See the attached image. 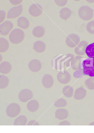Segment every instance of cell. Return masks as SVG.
Returning <instances> with one entry per match:
<instances>
[{"label":"cell","mask_w":94,"mask_h":133,"mask_svg":"<svg viewBox=\"0 0 94 133\" xmlns=\"http://www.w3.org/2000/svg\"><path fill=\"white\" fill-rule=\"evenodd\" d=\"M25 36V33L24 31L20 29H15L9 34V39L11 43L17 45L24 41Z\"/></svg>","instance_id":"1"},{"label":"cell","mask_w":94,"mask_h":133,"mask_svg":"<svg viewBox=\"0 0 94 133\" xmlns=\"http://www.w3.org/2000/svg\"><path fill=\"white\" fill-rule=\"evenodd\" d=\"M82 69H83L84 75L94 77V58H89L84 60L81 66Z\"/></svg>","instance_id":"2"},{"label":"cell","mask_w":94,"mask_h":133,"mask_svg":"<svg viewBox=\"0 0 94 133\" xmlns=\"http://www.w3.org/2000/svg\"><path fill=\"white\" fill-rule=\"evenodd\" d=\"M78 15L82 19L88 21L91 20L94 16V10L87 5L81 6L78 10Z\"/></svg>","instance_id":"3"},{"label":"cell","mask_w":94,"mask_h":133,"mask_svg":"<svg viewBox=\"0 0 94 133\" xmlns=\"http://www.w3.org/2000/svg\"><path fill=\"white\" fill-rule=\"evenodd\" d=\"M21 111L19 105L15 103H12L8 105L6 110V112L9 117L13 118L18 116Z\"/></svg>","instance_id":"4"},{"label":"cell","mask_w":94,"mask_h":133,"mask_svg":"<svg viewBox=\"0 0 94 133\" xmlns=\"http://www.w3.org/2000/svg\"><path fill=\"white\" fill-rule=\"evenodd\" d=\"M66 44L70 48H74L79 44L80 42V37L77 34H70L66 39Z\"/></svg>","instance_id":"5"},{"label":"cell","mask_w":94,"mask_h":133,"mask_svg":"<svg viewBox=\"0 0 94 133\" xmlns=\"http://www.w3.org/2000/svg\"><path fill=\"white\" fill-rule=\"evenodd\" d=\"M23 7L21 5L13 7L9 10L7 14V18L9 19H15L18 17L21 14Z\"/></svg>","instance_id":"6"},{"label":"cell","mask_w":94,"mask_h":133,"mask_svg":"<svg viewBox=\"0 0 94 133\" xmlns=\"http://www.w3.org/2000/svg\"><path fill=\"white\" fill-rule=\"evenodd\" d=\"M33 97V94L31 90L24 89L21 90L18 94V98L20 101L26 103Z\"/></svg>","instance_id":"7"},{"label":"cell","mask_w":94,"mask_h":133,"mask_svg":"<svg viewBox=\"0 0 94 133\" xmlns=\"http://www.w3.org/2000/svg\"><path fill=\"white\" fill-rule=\"evenodd\" d=\"M13 27V23L10 21H6L0 25V33L2 35H7Z\"/></svg>","instance_id":"8"},{"label":"cell","mask_w":94,"mask_h":133,"mask_svg":"<svg viewBox=\"0 0 94 133\" xmlns=\"http://www.w3.org/2000/svg\"><path fill=\"white\" fill-rule=\"evenodd\" d=\"M29 14L34 17L39 16L43 13V8L39 4H33L29 8Z\"/></svg>","instance_id":"9"},{"label":"cell","mask_w":94,"mask_h":133,"mask_svg":"<svg viewBox=\"0 0 94 133\" xmlns=\"http://www.w3.org/2000/svg\"><path fill=\"white\" fill-rule=\"evenodd\" d=\"M57 79L58 81L62 84H66L70 81L71 75L67 71H62L57 74Z\"/></svg>","instance_id":"10"},{"label":"cell","mask_w":94,"mask_h":133,"mask_svg":"<svg viewBox=\"0 0 94 133\" xmlns=\"http://www.w3.org/2000/svg\"><path fill=\"white\" fill-rule=\"evenodd\" d=\"M54 83V80L52 76L50 74H45L42 78V85L46 88L50 89L52 88Z\"/></svg>","instance_id":"11"},{"label":"cell","mask_w":94,"mask_h":133,"mask_svg":"<svg viewBox=\"0 0 94 133\" xmlns=\"http://www.w3.org/2000/svg\"><path fill=\"white\" fill-rule=\"evenodd\" d=\"M41 63L39 60L34 59L28 63L29 69L33 72H39L41 69Z\"/></svg>","instance_id":"12"},{"label":"cell","mask_w":94,"mask_h":133,"mask_svg":"<svg viewBox=\"0 0 94 133\" xmlns=\"http://www.w3.org/2000/svg\"><path fill=\"white\" fill-rule=\"evenodd\" d=\"M88 43L86 41L81 42L75 48V52L79 56H84L85 54V50L88 47Z\"/></svg>","instance_id":"13"},{"label":"cell","mask_w":94,"mask_h":133,"mask_svg":"<svg viewBox=\"0 0 94 133\" xmlns=\"http://www.w3.org/2000/svg\"><path fill=\"white\" fill-rule=\"evenodd\" d=\"M46 30L45 27L41 26H36L32 31L33 35L37 38H41L45 34Z\"/></svg>","instance_id":"14"},{"label":"cell","mask_w":94,"mask_h":133,"mask_svg":"<svg viewBox=\"0 0 94 133\" xmlns=\"http://www.w3.org/2000/svg\"><path fill=\"white\" fill-rule=\"evenodd\" d=\"M86 95V91L83 87H79L76 89L74 94V98L77 101L83 99Z\"/></svg>","instance_id":"15"},{"label":"cell","mask_w":94,"mask_h":133,"mask_svg":"<svg viewBox=\"0 0 94 133\" xmlns=\"http://www.w3.org/2000/svg\"><path fill=\"white\" fill-rule=\"evenodd\" d=\"M33 49L37 52L41 53L45 51L46 49V45L44 42L37 41L34 43Z\"/></svg>","instance_id":"16"},{"label":"cell","mask_w":94,"mask_h":133,"mask_svg":"<svg viewBox=\"0 0 94 133\" xmlns=\"http://www.w3.org/2000/svg\"><path fill=\"white\" fill-rule=\"evenodd\" d=\"M17 25L21 28L26 30L30 26V23L29 20L26 17L21 16L18 19Z\"/></svg>","instance_id":"17"},{"label":"cell","mask_w":94,"mask_h":133,"mask_svg":"<svg viewBox=\"0 0 94 133\" xmlns=\"http://www.w3.org/2000/svg\"><path fill=\"white\" fill-rule=\"evenodd\" d=\"M26 107L29 111L35 112L37 111L39 108V103L35 99H33L28 102Z\"/></svg>","instance_id":"18"},{"label":"cell","mask_w":94,"mask_h":133,"mask_svg":"<svg viewBox=\"0 0 94 133\" xmlns=\"http://www.w3.org/2000/svg\"><path fill=\"white\" fill-rule=\"evenodd\" d=\"M69 112L68 110L65 109H59L56 110L55 112V117L57 119L63 120L66 119L68 117Z\"/></svg>","instance_id":"19"},{"label":"cell","mask_w":94,"mask_h":133,"mask_svg":"<svg viewBox=\"0 0 94 133\" xmlns=\"http://www.w3.org/2000/svg\"><path fill=\"white\" fill-rule=\"evenodd\" d=\"M12 66L9 62L4 61L1 63L0 65V72L1 74H7L11 72Z\"/></svg>","instance_id":"20"},{"label":"cell","mask_w":94,"mask_h":133,"mask_svg":"<svg viewBox=\"0 0 94 133\" xmlns=\"http://www.w3.org/2000/svg\"><path fill=\"white\" fill-rule=\"evenodd\" d=\"M72 11L68 8H64L60 11V17L62 19L67 20L71 16Z\"/></svg>","instance_id":"21"},{"label":"cell","mask_w":94,"mask_h":133,"mask_svg":"<svg viewBox=\"0 0 94 133\" xmlns=\"http://www.w3.org/2000/svg\"><path fill=\"white\" fill-rule=\"evenodd\" d=\"M82 58L80 56H77L75 57L71 63V67L73 70L75 71L80 70L82 66Z\"/></svg>","instance_id":"22"},{"label":"cell","mask_w":94,"mask_h":133,"mask_svg":"<svg viewBox=\"0 0 94 133\" xmlns=\"http://www.w3.org/2000/svg\"><path fill=\"white\" fill-rule=\"evenodd\" d=\"M28 119L25 116H20L15 120L13 124L15 125H25L27 124Z\"/></svg>","instance_id":"23"},{"label":"cell","mask_w":94,"mask_h":133,"mask_svg":"<svg viewBox=\"0 0 94 133\" xmlns=\"http://www.w3.org/2000/svg\"><path fill=\"white\" fill-rule=\"evenodd\" d=\"M9 47V42L4 38H0V51L4 52L8 50Z\"/></svg>","instance_id":"24"},{"label":"cell","mask_w":94,"mask_h":133,"mask_svg":"<svg viewBox=\"0 0 94 133\" xmlns=\"http://www.w3.org/2000/svg\"><path fill=\"white\" fill-rule=\"evenodd\" d=\"M62 93L66 97L68 98L72 97L74 94L73 88L69 85L66 86L63 88Z\"/></svg>","instance_id":"25"},{"label":"cell","mask_w":94,"mask_h":133,"mask_svg":"<svg viewBox=\"0 0 94 133\" xmlns=\"http://www.w3.org/2000/svg\"><path fill=\"white\" fill-rule=\"evenodd\" d=\"M9 83V79L7 76L1 75L0 76V88L1 89L6 88Z\"/></svg>","instance_id":"26"},{"label":"cell","mask_w":94,"mask_h":133,"mask_svg":"<svg viewBox=\"0 0 94 133\" xmlns=\"http://www.w3.org/2000/svg\"><path fill=\"white\" fill-rule=\"evenodd\" d=\"M85 54L89 58H94V43L90 44L86 47Z\"/></svg>","instance_id":"27"},{"label":"cell","mask_w":94,"mask_h":133,"mask_svg":"<svg viewBox=\"0 0 94 133\" xmlns=\"http://www.w3.org/2000/svg\"><path fill=\"white\" fill-rule=\"evenodd\" d=\"M86 87L90 90H94V77H91L84 82Z\"/></svg>","instance_id":"28"},{"label":"cell","mask_w":94,"mask_h":133,"mask_svg":"<svg viewBox=\"0 0 94 133\" xmlns=\"http://www.w3.org/2000/svg\"><path fill=\"white\" fill-rule=\"evenodd\" d=\"M67 102L66 100L63 98H60L54 104V106L57 108L64 107L67 105Z\"/></svg>","instance_id":"29"},{"label":"cell","mask_w":94,"mask_h":133,"mask_svg":"<svg viewBox=\"0 0 94 133\" xmlns=\"http://www.w3.org/2000/svg\"><path fill=\"white\" fill-rule=\"evenodd\" d=\"M86 30L90 34L94 35V21H91L86 25Z\"/></svg>","instance_id":"30"},{"label":"cell","mask_w":94,"mask_h":133,"mask_svg":"<svg viewBox=\"0 0 94 133\" xmlns=\"http://www.w3.org/2000/svg\"><path fill=\"white\" fill-rule=\"evenodd\" d=\"M55 3L59 6H64L68 2L67 0H57L55 1Z\"/></svg>","instance_id":"31"},{"label":"cell","mask_w":94,"mask_h":133,"mask_svg":"<svg viewBox=\"0 0 94 133\" xmlns=\"http://www.w3.org/2000/svg\"><path fill=\"white\" fill-rule=\"evenodd\" d=\"M83 70L81 69L80 70H78L76 71L74 73V76H75L76 78H79L81 77L83 75Z\"/></svg>","instance_id":"32"},{"label":"cell","mask_w":94,"mask_h":133,"mask_svg":"<svg viewBox=\"0 0 94 133\" xmlns=\"http://www.w3.org/2000/svg\"><path fill=\"white\" fill-rule=\"evenodd\" d=\"M6 16V13L3 10L0 11V23H2L5 19Z\"/></svg>","instance_id":"33"},{"label":"cell","mask_w":94,"mask_h":133,"mask_svg":"<svg viewBox=\"0 0 94 133\" xmlns=\"http://www.w3.org/2000/svg\"><path fill=\"white\" fill-rule=\"evenodd\" d=\"M22 1L21 0H11L10 1V2L13 5H18L21 3Z\"/></svg>","instance_id":"34"},{"label":"cell","mask_w":94,"mask_h":133,"mask_svg":"<svg viewBox=\"0 0 94 133\" xmlns=\"http://www.w3.org/2000/svg\"><path fill=\"white\" fill-rule=\"evenodd\" d=\"M27 125H39V123H38L36 121L34 120H31L29 121L28 123L27 124Z\"/></svg>","instance_id":"35"},{"label":"cell","mask_w":94,"mask_h":133,"mask_svg":"<svg viewBox=\"0 0 94 133\" xmlns=\"http://www.w3.org/2000/svg\"><path fill=\"white\" fill-rule=\"evenodd\" d=\"M59 125H71V123L67 121H64L60 123Z\"/></svg>","instance_id":"36"},{"label":"cell","mask_w":94,"mask_h":133,"mask_svg":"<svg viewBox=\"0 0 94 133\" xmlns=\"http://www.w3.org/2000/svg\"><path fill=\"white\" fill-rule=\"evenodd\" d=\"M87 2H94V1H87Z\"/></svg>","instance_id":"37"},{"label":"cell","mask_w":94,"mask_h":133,"mask_svg":"<svg viewBox=\"0 0 94 133\" xmlns=\"http://www.w3.org/2000/svg\"><path fill=\"white\" fill-rule=\"evenodd\" d=\"M89 125H94V122L91 123H90Z\"/></svg>","instance_id":"38"}]
</instances>
